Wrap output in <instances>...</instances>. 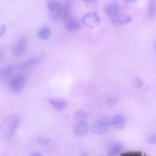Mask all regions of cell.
Instances as JSON below:
<instances>
[{"instance_id": "5b68a950", "label": "cell", "mask_w": 156, "mask_h": 156, "mask_svg": "<svg viewBox=\"0 0 156 156\" xmlns=\"http://www.w3.org/2000/svg\"><path fill=\"white\" fill-rule=\"evenodd\" d=\"M28 39L25 35L20 36L12 47V53L16 56H19L23 54L26 50Z\"/></svg>"}, {"instance_id": "484cf974", "label": "cell", "mask_w": 156, "mask_h": 156, "mask_svg": "<svg viewBox=\"0 0 156 156\" xmlns=\"http://www.w3.org/2000/svg\"><path fill=\"white\" fill-rule=\"evenodd\" d=\"M80 156H87V154L86 153L84 152Z\"/></svg>"}, {"instance_id": "ba28073f", "label": "cell", "mask_w": 156, "mask_h": 156, "mask_svg": "<svg viewBox=\"0 0 156 156\" xmlns=\"http://www.w3.org/2000/svg\"><path fill=\"white\" fill-rule=\"evenodd\" d=\"M89 126L86 121H79L76 123L73 127V132L77 136H84L88 132Z\"/></svg>"}, {"instance_id": "d4e9b609", "label": "cell", "mask_w": 156, "mask_h": 156, "mask_svg": "<svg viewBox=\"0 0 156 156\" xmlns=\"http://www.w3.org/2000/svg\"><path fill=\"white\" fill-rule=\"evenodd\" d=\"M149 141L151 143H154V142H155L156 141V137L155 136H151L149 139Z\"/></svg>"}, {"instance_id": "3957f363", "label": "cell", "mask_w": 156, "mask_h": 156, "mask_svg": "<svg viewBox=\"0 0 156 156\" xmlns=\"http://www.w3.org/2000/svg\"><path fill=\"white\" fill-rule=\"evenodd\" d=\"M81 21L86 26L90 28H93L99 25L101 22V18L97 13L91 12L85 14Z\"/></svg>"}, {"instance_id": "30bf717a", "label": "cell", "mask_w": 156, "mask_h": 156, "mask_svg": "<svg viewBox=\"0 0 156 156\" xmlns=\"http://www.w3.org/2000/svg\"><path fill=\"white\" fill-rule=\"evenodd\" d=\"M44 56V55L41 54L31 57L21 63L19 68L22 69H28L41 61Z\"/></svg>"}, {"instance_id": "e0dca14e", "label": "cell", "mask_w": 156, "mask_h": 156, "mask_svg": "<svg viewBox=\"0 0 156 156\" xmlns=\"http://www.w3.org/2000/svg\"><path fill=\"white\" fill-rule=\"evenodd\" d=\"M122 149V146L121 144H114L111 146L108 153V155L109 156L115 155L120 152Z\"/></svg>"}, {"instance_id": "5bb4252c", "label": "cell", "mask_w": 156, "mask_h": 156, "mask_svg": "<svg viewBox=\"0 0 156 156\" xmlns=\"http://www.w3.org/2000/svg\"><path fill=\"white\" fill-rule=\"evenodd\" d=\"M14 71V67L12 65L5 66L0 68V81H4L12 75Z\"/></svg>"}, {"instance_id": "ffe728a7", "label": "cell", "mask_w": 156, "mask_h": 156, "mask_svg": "<svg viewBox=\"0 0 156 156\" xmlns=\"http://www.w3.org/2000/svg\"><path fill=\"white\" fill-rule=\"evenodd\" d=\"M133 87L135 88H138L141 87L143 85V82L142 80L139 77L133 78L132 81Z\"/></svg>"}, {"instance_id": "2e32d148", "label": "cell", "mask_w": 156, "mask_h": 156, "mask_svg": "<svg viewBox=\"0 0 156 156\" xmlns=\"http://www.w3.org/2000/svg\"><path fill=\"white\" fill-rule=\"evenodd\" d=\"M38 34L39 37L43 40H46L49 39L51 35V30L47 26H44L39 29Z\"/></svg>"}, {"instance_id": "9a60e30c", "label": "cell", "mask_w": 156, "mask_h": 156, "mask_svg": "<svg viewBox=\"0 0 156 156\" xmlns=\"http://www.w3.org/2000/svg\"><path fill=\"white\" fill-rule=\"evenodd\" d=\"M90 113L88 112L83 109H80L75 112L74 118L78 121H86Z\"/></svg>"}, {"instance_id": "7402d4cb", "label": "cell", "mask_w": 156, "mask_h": 156, "mask_svg": "<svg viewBox=\"0 0 156 156\" xmlns=\"http://www.w3.org/2000/svg\"><path fill=\"white\" fill-rule=\"evenodd\" d=\"M5 45L3 44H0V61L2 59L4 52Z\"/></svg>"}, {"instance_id": "9c48e42d", "label": "cell", "mask_w": 156, "mask_h": 156, "mask_svg": "<svg viewBox=\"0 0 156 156\" xmlns=\"http://www.w3.org/2000/svg\"><path fill=\"white\" fill-rule=\"evenodd\" d=\"M133 20L132 16L127 14H119L115 17L110 19L112 24L115 27H119L125 25Z\"/></svg>"}, {"instance_id": "52a82bcc", "label": "cell", "mask_w": 156, "mask_h": 156, "mask_svg": "<svg viewBox=\"0 0 156 156\" xmlns=\"http://www.w3.org/2000/svg\"><path fill=\"white\" fill-rule=\"evenodd\" d=\"M120 7L117 2H112L108 3L104 7V12L111 19L119 15L120 12Z\"/></svg>"}, {"instance_id": "603a6c76", "label": "cell", "mask_w": 156, "mask_h": 156, "mask_svg": "<svg viewBox=\"0 0 156 156\" xmlns=\"http://www.w3.org/2000/svg\"><path fill=\"white\" fill-rule=\"evenodd\" d=\"M6 30V27L4 24L0 26V37L5 34Z\"/></svg>"}, {"instance_id": "6da1fadb", "label": "cell", "mask_w": 156, "mask_h": 156, "mask_svg": "<svg viewBox=\"0 0 156 156\" xmlns=\"http://www.w3.org/2000/svg\"><path fill=\"white\" fill-rule=\"evenodd\" d=\"M50 17L53 20H58L62 17L63 3L54 0H49L47 4Z\"/></svg>"}, {"instance_id": "277c9868", "label": "cell", "mask_w": 156, "mask_h": 156, "mask_svg": "<svg viewBox=\"0 0 156 156\" xmlns=\"http://www.w3.org/2000/svg\"><path fill=\"white\" fill-rule=\"evenodd\" d=\"M25 82V78L22 74H17L10 79L9 85L10 89L15 92H18L23 88Z\"/></svg>"}, {"instance_id": "44dd1931", "label": "cell", "mask_w": 156, "mask_h": 156, "mask_svg": "<svg viewBox=\"0 0 156 156\" xmlns=\"http://www.w3.org/2000/svg\"><path fill=\"white\" fill-rule=\"evenodd\" d=\"M37 141L40 144H45L49 142L50 140L48 138H39L37 139Z\"/></svg>"}, {"instance_id": "8992f818", "label": "cell", "mask_w": 156, "mask_h": 156, "mask_svg": "<svg viewBox=\"0 0 156 156\" xmlns=\"http://www.w3.org/2000/svg\"><path fill=\"white\" fill-rule=\"evenodd\" d=\"M20 116L17 114L10 115L6 121V128L9 135H12L14 133L20 123Z\"/></svg>"}, {"instance_id": "7c38bea8", "label": "cell", "mask_w": 156, "mask_h": 156, "mask_svg": "<svg viewBox=\"0 0 156 156\" xmlns=\"http://www.w3.org/2000/svg\"><path fill=\"white\" fill-rule=\"evenodd\" d=\"M49 101L54 108L57 111L63 110L68 104L66 100L62 98H50Z\"/></svg>"}, {"instance_id": "4fadbf2b", "label": "cell", "mask_w": 156, "mask_h": 156, "mask_svg": "<svg viewBox=\"0 0 156 156\" xmlns=\"http://www.w3.org/2000/svg\"><path fill=\"white\" fill-rule=\"evenodd\" d=\"M65 26L66 28L70 31H74L78 30L80 27L78 21L71 15L65 20Z\"/></svg>"}, {"instance_id": "ac0fdd59", "label": "cell", "mask_w": 156, "mask_h": 156, "mask_svg": "<svg viewBox=\"0 0 156 156\" xmlns=\"http://www.w3.org/2000/svg\"><path fill=\"white\" fill-rule=\"evenodd\" d=\"M119 99L117 97L112 96L106 99L105 103L109 107L111 108L115 106L118 103Z\"/></svg>"}, {"instance_id": "cb8c5ba5", "label": "cell", "mask_w": 156, "mask_h": 156, "mask_svg": "<svg viewBox=\"0 0 156 156\" xmlns=\"http://www.w3.org/2000/svg\"><path fill=\"white\" fill-rule=\"evenodd\" d=\"M30 156H43L42 154L39 152H34L31 153Z\"/></svg>"}, {"instance_id": "8fae6325", "label": "cell", "mask_w": 156, "mask_h": 156, "mask_svg": "<svg viewBox=\"0 0 156 156\" xmlns=\"http://www.w3.org/2000/svg\"><path fill=\"white\" fill-rule=\"evenodd\" d=\"M126 119L122 114H117L113 117L111 120V125L117 129H122L126 126Z\"/></svg>"}, {"instance_id": "d6986e66", "label": "cell", "mask_w": 156, "mask_h": 156, "mask_svg": "<svg viewBox=\"0 0 156 156\" xmlns=\"http://www.w3.org/2000/svg\"><path fill=\"white\" fill-rule=\"evenodd\" d=\"M155 3L154 1H151L150 3L148 9L147 14L149 17H151L154 16L155 12Z\"/></svg>"}, {"instance_id": "7a4b0ae2", "label": "cell", "mask_w": 156, "mask_h": 156, "mask_svg": "<svg viewBox=\"0 0 156 156\" xmlns=\"http://www.w3.org/2000/svg\"><path fill=\"white\" fill-rule=\"evenodd\" d=\"M111 126V120L107 117H103L97 119L92 128L94 133L97 134L103 133L107 130Z\"/></svg>"}]
</instances>
